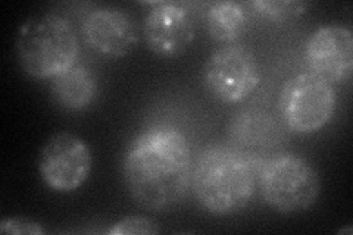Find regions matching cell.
<instances>
[{
    "label": "cell",
    "mask_w": 353,
    "mask_h": 235,
    "mask_svg": "<svg viewBox=\"0 0 353 235\" xmlns=\"http://www.w3.org/2000/svg\"><path fill=\"white\" fill-rule=\"evenodd\" d=\"M192 154L184 134L153 127L131 141L123 161V180L131 198L146 210H165L185 198L192 188Z\"/></svg>",
    "instance_id": "cell-1"
},
{
    "label": "cell",
    "mask_w": 353,
    "mask_h": 235,
    "mask_svg": "<svg viewBox=\"0 0 353 235\" xmlns=\"http://www.w3.org/2000/svg\"><path fill=\"white\" fill-rule=\"evenodd\" d=\"M192 190L209 214L228 216L245 209L255 194L256 174L248 158L233 147H206L193 166Z\"/></svg>",
    "instance_id": "cell-2"
},
{
    "label": "cell",
    "mask_w": 353,
    "mask_h": 235,
    "mask_svg": "<svg viewBox=\"0 0 353 235\" xmlns=\"http://www.w3.org/2000/svg\"><path fill=\"white\" fill-rule=\"evenodd\" d=\"M79 37L59 14H36L24 21L17 36V58L22 71L36 80H49L68 71L79 58Z\"/></svg>",
    "instance_id": "cell-3"
},
{
    "label": "cell",
    "mask_w": 353,
    "mask_h": 235,
    "mask_svg": "<svg viewBox=\"0 0 353 235\" xmlns=\"http://www.w3.org/2000/svg\"><path fill=\"white\" fill-rule=\"evenodd\" d=\"M261 193L267 205L281 215H297L311 209L321 193V176L299 154H281L261 172Z\"/></svg>",
    "instance_id": "cell-4"
},
{
    "label": "cell",
    "mask_w": 353,
    "mask_h": 235,
    "mask_svg": "<svg viewBox=\"0 0 353 235\" xmlns=\"http://www.w3.org/2000/svg\"><path fill=\"white\" fill-rule=\"evenodd\" d=\"M336 105L333 84L312 72L287 80L279 99L284 124L297 134H314L324 128L334 116Z\"/></svg>",
    "instance_id": "cell-5"
},
{
    "label": "cell",
    "mask_w": 353,
    "mask_h": 235,
    "mask_svg": "<svg viewBox=\"0 0 353 235\" xmlns=\"http://www.w3.org/2000/svg\"><path fill=\"white\" fill-rule=\"evenodd\" d=\"M203 83L208 92L221 102H241L261 83L256 56L243 44H228L216 49L205 63Z\"/></svg>",
    "instance_id": "cell-6"
},
{
    "label": "cell",
    "mask_w": 353,
    "mask_h": 235,
    "mask_svg": "<svg viewBox=\"0 0 353 235\" xmlns=\"http://www.w3.org/2000/svg\"><path fill=\"white\" fill-rule=\"evenodd\" d=\"M92 152L87 143L70 131L50 136L39 154V172L53 192L71 193L80 188L92 171Z\"/></svg>",
    "instance_id": "cell-7"
},
{
    "label": "cell",
    "mask_w": 353,
    "mask_h": 235,
    "mask_svg": "<svg viewBox=\"0 0 353 235\" xmlns=\"http://www.w3.org/2000/svg\"><path fill=\"white\" fill-rule=\"evenodd\" d=\"M311 72L327 83H346L353 72V36L345 25H324L306 43Z\"/></svg>",
    "instance_id": "cell-8"
},
{
    "label": "cell",
    "mask_w": 353,
    "mask_h": 235,
    "mask_svg": "<svg viewBox=\"0 0 353 235\" xmlns=\"http://www.w3.org/2000/svg\"><path fill=\"white\" fill-rule=\"evenodd\" d=\"M194 21L184 6L159 3L149 10L143 36L149 50L162 58L183 54L194 40Z\"/></svg>",
    "instance_id": "cell-9"
},
{
    "label": "cell",
    "mask_w": 353,
    "mask_h": 235,
    "mask_svg": "<svg viewBox=\"0 0 353 235\" xmlns=\"http://www.w3.org/2000/svg\"><path fill=\"white\" fill-rule=\"evenodd\" d=\"M83 28L88 46L110 58H124L139 41L134 21L115 6L92 10Z\"/></svg>",
    "instance_id": "cell-10"
},
{
    "label": "cell",
    "mask_w": 353,
    "mask_h": 235,
    "mask_svg": "<svg viewBox=\"0 0 353 235\" xmlns=\"http://www.w3.org/2000/svg\"><path fill=\"white\" fill-rule=\"evenodd\" d=\"M97 78L84 65L75 63L72 68L59 74L52 81L54 103L66 110H84L97 96Z\"/></svg>",
    "instance_id": "cell-11"
},
{
    "label": "cell",
    "mask_w": 353,
    "mask_h": 235,
    "mask_svg": "<svg viewBox=\"0 0 353 235\" xmlns=\"http://www.w3.org/2000/svg\"><path fill=\"white\" fill-rule=\"evenodd\" d=\"M230 137L245 150L272 149L281 141V128L275 119L261 110H246L234 116Z\"/></svg>",
    "instance_id": "cell-12"
},
{
    "label": "cell",
    "mask_w": 353,
    "mask_h": 235,
    "mask_svg": "<svg viewBox=\"0 0 353 235\" xmlns=\"http://www.w3.org/2000/svg\"><path fill=\"white\" fill-rule=\"evenodd\" d=\"M209 36L221 43L236 41L246 28V12L240 3L216 2L206 12Z\"/></svg>",
    "instance_id": "cell-13"
},
{
    "label": "cell",
    "mask_w": 353,
    "mask_h": 235,
    "mask_svg": "<svg viewBox=\"0 0 353 235\" xmlns=\"http://www.w3.org/2000/svg\"><path fill=\"white\" fill-rule=\"evenodd\" d=\"M258 12L272 21H287L297 18L306 12L307 3L299 0H280V2H270V0H256L252 3Z\"/></svg>",
    "instance_id": "cell-14"
},
{
    "label": "cell",
    "mask_w": 353,
    "mask_h": 235,
    "mask_svg": "<svg viewBox=\"0 0 353 235\" xmlns=\"http://www.w3.org/2000/svg\"><path fill=\"white\" fill-rule=\"evenodd\" d=\"M158 223L143 215H131L119 219L108 231L109 235H157L159 234Z\"/></svg>",
    "instance_id": "cell-15"
},
{
    "label": "cell",
    "mask_w": 353,
    "mask_h": 235,
    "mask_svg": "<svg viewBox=\"0 0 353 235\" xmlns=\"http://www.w3.org/2000/svg\"><path fill=\"white\" fill-rule=\"evenodd\" d=\"M0 232L12 235H43L44 228L37 221L27 216H10L0 221Z\"/></svg>",
    "instance_id": "cell-16"
}]
</instances>
